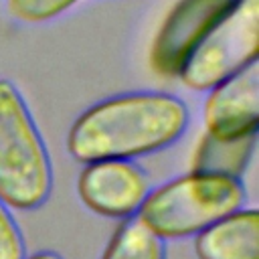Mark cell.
I'll list each match as a JSON object with an SVG mask.
<instances>
[{"instance_id": "1", "label": "cell", "mask_w": 259, "mask_h": 259, "mask_svg": "<svg viewBox=\"0 0 259 259\" xmlns=\"http://www.w3.org/2000/svg\"><path fill=\"white\" fill-rule=\"evenodd\" d=\"M186 125L188 109L178 97L156 91L125 93L83 111L69 130L67 148L83 164L130 160L168 148Z\"/></svg>"}, {"instance_id": "2", "label": "cell", "mask_w": 259, "mask_h": 259, "mask_svg": "<svg viewBox=\"0 0 259 259\" xmlns=\"http://www.w3.org/2000/svg\"><path fill=\"white\" fill-rule=\"evenodd\" d=\"M243 204L239 178L190 172L148 192L136 217L160 239H180L198 235Z\"/></svg>"}, {"instance_id": "3", "label": "cell", "mask_w": 259, "mask_h": 259, "mask_svg": "<svg viewBox=\"0 0 259 259\" xmlns=\"http://www.w3.org/2000/svg\"><path fill=\"white\" fill-rule=\"evenodd\" d=\"M51 184V158L36 123L20 91L0 79V200L32 210L49 198Z\"/></svg>"}, {"instance_id": "4", "label": "cell", "mask_w": 259, "mask_h": 259, "mask_svg": "<svg viewBox=\"0 0 259 259\" xmlns=\"http://www.w3.org/2000/svg\"><path fill=\"white\" fill-rule=\"evenodd\" d=\"M259 0H235L204 34L180 69V81L196 91H208L257 61Z\"/></svg>"}, {"instance_id": "5", "label": "cell", "mask_w": 259, "mask_h": 259, "mask_svg": "<svg viewBox=\"0 0 259 259\" xmlns=\"http://www.w3.org/2000/svg\"><path fill=\"white\" fill-rule=\"evenodd\" d=\"M233 2L235 0H178L152 42V69L164 77H178L190 53Z\"/></svg>"}, {"instance_id": "6", "label": "cell", "mask_w": 259, "mask_h": 259, "mask_svg": "<svg viewBox=\"0 0 259 259\" xmlns=\"http://www.w3.org/2000/svg\"><path fill=\"white\" fill-rule=\"evenodd\" d=\"M77 190L93 212L111 219L134 217L150 192L146 174L130 160L89 162L79 174Z\"/></svg>"}, {"instance_id": "7", "label": "cell", "mask_w": 259, "mask_h": 259, "mask_svg": "<svg viewBox=\"0 0 259 259\" xmlns=\"http://www.w3.org/2000/svg\"><path fill=\"white\" fill-rule=\"evenodd\" d=\"M259 125V65L243 71L208 89L204 101L206 134L217 138H241L255 134Z\"/></svg>"}, {"instance_id": "8", "label": "cell", "mask_w": 259, "mask_h": 259, "mask_svg": "<svg viewBox=\"0 0 259 259\" xmlns=\"http://www.w3.org/2000/svg\"><path fill=\"white\" fill-rule=\"evenodd\" d=\"M198 259H259V214L239 208L200 231L194 239Z\"/></svg>"}, {"instance_id": "9", "label": "cell", "mask_w": 259, "mask_h": 259, "mask_svg": "<svg viewBox=\"0 0 259 259\" xmlns=\"http://www.w3.org/2000/svg\"><path fill=\"white\" fill-rule=\"evenodd\" d=\"M255 142L257 132L241 138H217L204 134L192 158V172L241 178L253 156Z\"/></svg>"}, {"instance_id": "10", "label": "cell", "mask_w": 259, "mask_h": 259, "mask_svg": "<svg viewBox=\"0 0 259 259\" xmlns=\"http://www.w3.org/2000/svg\"><path fill=\"white\" fill-rule=\"evenodd\" d=\"M164 239L138 217H130L117 227L101 259H164Z\"/></svg>"}, {"instance_id": "11", "label": "cell", "mask_w": 259, "mask_h": 259, "mask_svg": "<svg viewBox=\"0 0 259 259\" xmlns=\"http://www.w3.org/2000/svg\"><path fill=\"white\" fill-rule=\"evenodd\" d=\"M77 0H6L8 12L22 22H45L67 8H71Z\"/></svg>"}, {"instance_id": "12", "label": "cell", "mask_w": 259, "mask_h": 259, "mask_svg": "<svg viewBox=\"0 0 259 259\" xmlns=\"http://www.w3.org/2000/svg\"><path fill=\"white\" fill-rule=\"evenodd\" d=\"M26 249L16 221L0 200V259H24Z\"/></svg>"}, {"instance_id": "13", "label": "cell", "mask_w": 259, "mask_h": 259, "mask_svg": "<svg viewBox=\"0 0 259 259\" xmlns=\"http://www.w3.org/2000/svg\"><path fill=\"white\" fill-rule=\"evenodd\" d=\"M24 259H63V257L53 253V251H38V253L30 255V257H24Z\"/></svg>"}]
</instances>
